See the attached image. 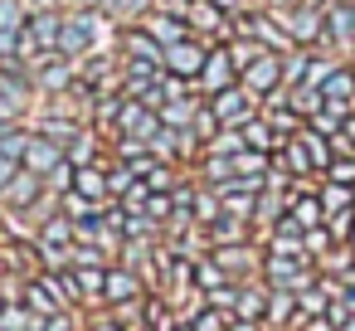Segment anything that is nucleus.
<instances>
[{"label": "nucleus", "instance_id": "nucleus-14", "mask_svg": "<svg viewBox=\"0 0 355 331\" xmlns=\"http://www.w3.org/2000/svg\"><path fill=\"white\" fill-rule=\"evenodd\" d=\"M321 20H326L321 40H331V44H340V49H355V0H340V6L321 10Z\"/></svg>", "mask_w": 355, "mask_h": 331}, {"label": "nucleus", "instance_id": "nucleus-55", "mask_svg": "<svg viewBox=\"0 0 355 331\" xmlns=\"http://www.w3.org/2000/svg\"><path fill=\"white\" fill-rule=\"evenodd\" d=\"M93 331H122V321H117V316H103V321H98Z\"/></svg>", "mask_w": 355, "mask_h": 331}, {"label": "nucleus", "instance_id": "nucleus-44", "mask_svg": "<svg viewBox=\"0 0 355 331\" xmlns=\"http://www.w3.org/2000/svg\"><path fill=\"white\" fill-rule=\"evenodd\" d=\"M321 176L336 180V185H355V156H331V166Z\"/></svg>", "mask_w": 355, "mask_h": 331}, {"label": "nucleus", "instance_id": "nucleus-7", "mask_svg": "<svg viewBox=\"0 0 355 331\" xmlns=\"http://www.w3.org/2000/svg\"><path fill=\"white\" fill-rule=\"evenodd\" d=\"M205 54H209V44H205L200 35H190V40L171 44L161 64H166V74H171V78H185V83H195V78H200V69H205Z\"/></svg>", "mask_w": 355, "mask_h": 331}, {"label": "nucleus", "instance_id": "nucleus-30", "mask_svg": "<svg viewBox=\"0 0 355 331\" xmlns=\"http://www.w3.org/2000/svg\"><path fill=\"white\" fill-rule=\"evenodd\" d=\"M195 112H200V103H195V98H171V103L161 108V122H166V127H190V122H195Z\"/></svg>", "mask_w": 355, "mask_h": 331}, {"label": "nucleus", "instance_id": "nucleus-36", "mask_svg": "<svg viewBox=\"0 0 355 331\" xmlns=\"http://www.w3.org/2000/svg\"><path fill=\"white\" fill-rule=\"evenodd\" d=\"M69 263H73V268H107V248L73 239V248H69Z\"/></svg>", "mask_w": 355, "mask_h": 331}, {"label": "nucleus", "instance_id": "nucleus-8", "mask_svg": "<svg viewBox=\"0 0 355 331\" xmlns=\"http://www.w3.org/2000/svg\"><path fill=\"white\" fill-rule=\"evenodd\" d=\"M239 83H243L253 98L277 93V88H282V54H272V49H268V54H258L253 64H243V69H239Z\"/></svg>", "mask_w": 355, "mask_h": 331}, {"label": "nucleus", "instance_id": "nucleus-13", "mask_svg": "<svg viewBox=\"0 0 355 331\" xmlns=\"http://www.w3.org/2000/svg\"><path fill=\"white\" fill-rule=\"evenodd\" d=\"M209 258L234 278V282H248L253 273H258V248H248V244H224V248H209Z\"/></svg>", "mask_w": 355, "mask_h": 331}, {"label": "nucleus", "instance_id": "nucleus-56", "mask_svg": "<svg viewBox=\"0 0 355 331\" xmlns=\"http://www.w3.org/2000/svg\"><path fill=\"white\" fill-rule=\"evenodd\" d=\"M20 6H35V10H54V0H20Z\"/></svg>", "mask_w": 355, "mask_h": 331}, {"label": "nucleus", "instance_id": "nucleus-23", "mask_svg": "<svg viewBox=\"0 0 355 331\" xmlns=\"http://www.w3.org/2000/svg\"><path fill=\"white\" fill-rule=\"evenodd\" d=\"M30 88H35V83L20 74V64H15V59H0V93H6L15 108H25V103H30Z\"/></svg>", "mask_w": 355, "mask_h": 331}, {"label": "nucleus", "instance_id": "nucleus-1", "mask_svg": "<svg viewBox=\"0 0 355 331\" xmlns=\"http://www.w3.org/2000/svg\"><path fill=\"white\" fill-rule=\"evenodd\" d=\"M59 25H64V10H30L25 15V30H20V59L30 54H49L59 49Z\"/></svg>", "mask_w": 355, "mask_h": 331}, {"label": "nucleus", "instance_id": "nucleus-33", "mask_svg": "<svg viewBox=\"0 0 355 331\" xmlns=\"http://www.w3.org/2000/svg\"><path fill=\"white\" fill-rule=\"evenodd\" d=\"M326 307H331L326 282H316V287H302V292H297V316H321Z\"/></svg>", "mask_w": 355, "mask_h": 331}, {"label": "nucleus", "instance_id": "nucleus-39", "mask_svg": "<svg viewBox=\"0 0 355 331\" xmlns=\"http://www.w3.org/2000/svg\"><path fill=\"white\" fill-rule=\"evenodd\" d=\"M190 326L195 331H229V312H219V307H195V316H190Z\"/></svg>", "mask_w": 355, "mask_h": 331}, {"label": "nucleus", "instance_id": "nucleus-19", "mask_svg": "<svg viewBox=\"0 0 355 331\" xmlns=\"http://www.w3.org/2000/svg\"><path fill=\"white\" fill-rule=\"evenodd\" d=\"M205 244H209V248H224V244H248V219L219 214L214 224H205Z\"/></svg>", "mask_w": 355, "mask_h": 331}, {"label": "nucleus", "instance_id": "nucleus-29", "mask_svg": "<svg viewBox=\"0 0 355 331\" xmlns=\"http://www.w3.org/2000/svg\"><path fill=\"white\" fill-rule=\"evenodd\" d=\"M243 151V132L239 127H219L209 142H205V156H239Z\"/></svg>", "mask_w": 355, "mask_h": 331}, {"label": "nucleus", "instance_id": "nucleus-22", "mask_svg": "<svg viewBox=\"0 0 355 331\" xmlns=\"http://www.w3.org/2000/svg\"><path fill=\"white\" fill-rule=\"evenodd\" d=\"M268 282H239V307H234V316H248V321H258V316H268Z\"/></svg>", "mask_w": 355, "mask_h": 331}, {"label": "nucleus", "instance_id": "nucleus-27", "mask_svg": "<svg viewBox=\"0 0 355 331\" xmlns=\"http://www.w3.org/2000/svg\"><path fill=\"white\" fill-rule=\"evenodd\" d=\"M59 205H64V214H69L73 224H83V219H103V200H88V195H78V190H64Z\"/></svg>", "mask_w": 355, "mask_h": 331}, {"label": "nucleus", "instance_id": "nucleus-15", "mask_svg": "<svg viewBox=\"0 0 355 331\" xmlns=\"http://www.w3.org/2000/svg\"><path fill=\"white\" fill-rule=\"evenodd\" d=\"M64 161V142H54V137H44V132H35L30 137V146H25V171H35V176H49L54 166Z\"/></svg>", "mask_w": 355, "mask_h": 331}, {"label": "nucleus", "instance_id": "nucleus-10", "mask_svg": "<svg viewBox=\"0 0 355 331\" xmlns=\"http://www.w3.org/2000/svg\"><path fill=\"white\" fill-rule=\"evenodd\" d=\"M321 98H326V112H336L340 122L355 112V69H340L336 64V74L321 83Z\"/></svg>", "mask_w": 355, "mask_h": 331}, {"label": "nucleus", "instance_id": "nucleus-45", "mask_svg": "<svg viewBox=\"0 0 355 331\" xmlns=\"http://www.w3.org/2000/svg\"><path fill=\"white\" fill-rule=\"evenodd\" d=\"M44 190H49V195H64V190H73V166H69V161H59V166L44 176Z\"/></svg>", "mask_w": 355, "mask_h": 331}, {"label": "nucleus", "instance_id": "nucleus-35", "mask_svg": "<svg viewBox=\"0 0 355 331\" xmlns=\"http://www.w3.org/2000/svg\"><path fill=\"white\" fill-rule=\"evenodd\" d=\"M316 195H321V210H326V214H336V210H350V205H355L350 185H336V180H321V190H316Z\"/></svg>", "mask_w": 355, "mask_h": 331}, {"label": "nucleus", "instance_id": "nucleus-28", "mask_svg": "<svg viewBox=\"0 0 355 331\" xmlns=\"http://www.w3.org/2000/svg\"><path fill=\"white\" fill-rule=\"evenodd\" d=\"M73 190L88 195V200H107V171H98V166H78V171H73Z\"/></svg>", "mask_w": 355, "mask_h": 331}, {"label": "nucleus", "instance_id": "nucleus-32", "mask_svg": "<svg viewBox=\"0 0 355 331\" xmlns=\"http://www.w3.org/2000/svg\"><path fill=\"white\" fill-rule=\"evenodd\" d=\"M224 282H234V278H229L214 258H195V287H200V292H214V287H224Z\"/></svg>", "mask_w": 355, "mask_h": 331}, {"label": "nucleus", "instance_id": "nucleus-57", "mask_svg": "<svg viewBox=\"0 0 355 331\" xmlns=\"http://www.w3.org/2000/svg\"><path fill=\"white\" fill-rule=\"evenodd\" d=\"M345 244H350V248H355V224H350V234H345Z\"/></svg>", "mask_w": 355, "mask_h": 331}, {"label": "nucleus", "instance_id": "nucleus-52", "mask_svg": "<svg viewBox=\"0 0 355 331\" xmlns=\"http://www.w3.org/2000/svg\"><path fill=\"white\" fill-rule=\"evenodd\" d=\"M297 6H306V0H268V10H277V15L282 10H297Z\"/></svg>", "mask_w": 355, "mask_h": 331}, {"label": "nucleus", "instance_id": "nucleus-6", "mask_svg": "<svg viewBox=\"0 0 355 331\" xmlns=\"http://www.w3.org/2000/svg\"><path fill=\"white\" fill-rule=\"evenodd\" d=\"M229 83H239V64H234V54H229V44H209V54H205V69H200V78H195V93H219V88H229Z\"/></svg>", "mask_w": 355, "mask_h": 331}, {"label": "nucleus", "instance_id": "nucleus-59", "mask_svg": "<svg viewBox=\"0 0 355 331\" xmlns=\"http://www.w3.org/2000/svg\"><path fill=\"white\" fill-rule=\"evenodd\" d=\"M0 307H6V292H0Z\"/></svg>", "mask_w": 355, "mask_h": 331}, {"label": "nucleus", "instance_id": "nucleus-40", "mask_svg": "<svg viewBox=\"0 0 355 331\" xmlns=\"http://www.w3.org/2000/svg\"><path fill=\"white\" fill-rule=\"evenodd\" d=\"M25 30V6L20 0H0V35H20Z\"/></svg>", "mask_w": 355, "mask_h": 331}, {"label": "nucleus", "instance_id": "nucleus-34", "mask_svg": "<svg viewBox=\"0 0 355 331\" xmlns=\"http://www.w3.org/2000/svg\"><path fill=\"white\" fill-rule=\"evenodd\" d=\"M297 316V292H287V287H272L268 292V321H292Z\"/></svg>", "mask_w": 355, "mask_h": 331}, {"label": "nucleus", "instance_id": "nucleus-58", "mask_svg": "<svg viewBox=\"0 0 355 331\" xmlns=\"http://www.w3.org/2000/svg\"><path fill=\"white\" fill-rule=\"evenodd\" d=\"M175 331H195V326H190V321H185V326H175Z\"/></svg>", "mask_w": 355, "mask_h": 331}, {"label": "nucleus", "instance_id": "nucleus-53", "mask_svg": "<svg viewBox=\"0 0 355 331\" xmlns=\"http://www.w3.org/2000/svg\"><path fill=\"white\" fill-rule=\"evenodd\" d=\"M229 331H258V321H248V316H229Z\"/></svg>", "mask_w": 355, "mask_h": 331}, {"label": "nucleus", "instance_id": "nucleus-11", "mask_svg": "<svg viewBox=\"0 0 355 331\" xmlns=\"http://www.w3.org/2000/svg\"><path fill=\"white\" fill-rule=\"evenodd\" d=\"M0 200H6L10 210H20V214H25V210H35V205L44 200V176H35V171H25V166H20V171L10 176V185L0 190Z\"/></svg>", "mask_w": 355, "mask_h": 331}, {"label": "nucleus", "instance_id": "nucleus-12", "mask_svg": "<svg viewBox=\"0 0 355 331\" xmlns=\"http://www.w3.org/2000/svg\"><path fill=\"white\" fill-rule=\"evenodd\" d=\"M141 292H146V282L137 278V268H112L107 263V278H103V302H112V307H122V302H141Z\"/></svg>", "mask_w": 355, "mask_h": 331}, {"label": "nucleus", "instance_id": "nucleus-43", "mask_svg": "<svg viewBox=\"0 0 355 331\" xmlns=\"http://www.w3.org/2000/svg\"><path fill=\"white\" fill-rule=\"evenodd\" d=\"M141 180H146V190H175V180H180V176H175V166H171V161H156Z\"/></svg>", "mask_w": 355, "mask_h": 331}, {"label": "nucleus", "instance_id": "nucleus-9", "mask_svg": "<svg viewBox=\"0 0 355 331\" xmlns=\"http://www.w3.org/2000/svg\"><path fill=\"white\" fill-rule=\"evenodd\" d=\"M185 20H190V30H200V40H219V44H229V35H234L229 10H219L214 0H190V6H185Z\"/></svg>", "mask_w": 355, "mask_h": 331}, {"label": "nucleus", "instance_id": "nucleus-25", "mask_svg": "<svg viewBox=\"0 0 355 331\" xmlns=\"http://www.w3.org/2000/svg\"><path fill=\"white\" fill-rule=\"evenodd\" d=\"M30 127H20V122H0V156H10L15 166L25 161V146H30Z\"/></svg>", "mask_w": 355, "mask_h": 331}, {"label": "nucleus", "instance_id": "nucleus-61", "mask_svg": "<svg viewBox=\"0 0 355 331\" xmlns=\"http://www.w3.org/2000/svg\"><path fill=\"white\" fill-rule=\"evenodd\" d=\"M0 331H6V326H0Z\"/></svg>", "mask_w": 355, "mask_h": 331}, {"label": "nucleus", "instance_id": "nucleus-3", "mask_svg": "<svg viewBox=\"0 0 355 331\" xmlns=\"http://www.w3.org/2000/svg\"><path fill=\"white\" fill-rule=\"evenodd\" d=\"M209 112H214L219 127H243L248 117H258V98L243 83H229V88L209 93Z\"/></svg>", "mask_w": 355, "mask_h": 331}, {"label": "nucleus", "instance_id": "nucleus-4", "mask_svg": "<svg viewBox=\"0 0 355 331\" xmlns=\"http://www.w3.org/2000/svg\"><path fill=\"white\" fill-rule=\"evenodd\" d=\"M151 151H156V161H200V151H205V142L195 137V127H166L161 122V132L151 137Z\"/></svg>", "mask_w": 355, "mask_h": 331}, {"label": "nucleus", "instance_id": "nucleus-42", "mask_svg": "<svg viewBox=\"0 0 355 331\" xmlns=\"http://www.w3.org/2000/svg\"><path fill=\"white\" fill-rule=\"evenodd\" d=\"M40 132H44V137H54V142H64V146H69V142H73V137H78V132H83V122H69V117H44V127H40Z\"/></svg>", "mask_w": 355, "mask_h": 331}, {"label": "nucleus", "instance_id": "nucleus-20", "mask_svg": "<svg viewBox=\"0 0 355 331\" xmlns=\"http://www.w3.org/2000/svg\"><path fill=\"white\" fill-rule=\"evenodd\" d=\"M272 156H277V161H282V166H287V171H292L297 180L316 176V166H311V151H306V142H302V137H287V142H282V146H277Z\"/></svg>", "mask_w": 355, "mask_h": 331}, {"label": "nucleus", "instance_id": "nucleus-31", "mask_svg": "<svg viewBox=\"0 0 355 331\" xmlns=\"http://www.w3.org/2000/svg\"><path fill=\"white\" fill-rule=\"evenodd\" d=\"M93 146H98V137H93V132H78V137L64 146V161H69L73 171H78V166H93V156H98Z\"/></svg>", "mask_w": 355, "mask_h": 331}, {"label": "nucleus", "instance_id": "nucleus-24", "mask_svg": "<svg viewBox=\"0 0 355 331\" xmlns=\"http://www.w3.org/2000/svg\"><path fill=\"white\" fill-rule=\"evenodd\" d=\"M239 132H243V146H253V151H268V156H272V151L282 146V137L268 127V117H248Z\"/></svg>", "mask_w": 355, "mask_h": 331}, {"label": "nucleus", "instance_id": "nucleus-50", "mask_svg": "<svg viewBox=\"0 0 355 331\" xmlns=\"http://www.w3.org/2000/svg\"><path fill=\"white\" fill-rule=\"evenodd\" d=\"M15 171H20V166H15L10 156H0V190H6V185H10V176H15Z\"/></svg>", "mask_w": 355, "mask_h": 331}, {"label": "nucleus", "instance_id": "nucleus-46", "mask_svg": "<svg viewBox=\"0 0 355 331\" xmlns=\"http://www.w3.org/2000/svg\"><path fill=\"white\" fill-rule=\"evenodd\" d=\"M137 180H141V176H137V171H132V166L122 161L117 171H107V195H127V190H132Z\"/></svg>", "mask_w": 355, "mask_h": 331}, {"label": "nucleus", "instance_id": "nucleus-16", "mask_svg": "<svg viewBox=\"0 0 355 331\" xmlns=\"http://www.w3.org/2000/svg\"><path fill=\"white\" fill-rule=\"evenodd\" d=\"M282 20L292 25V40H297V44H321V30H326V20H321V10H316V6L282 10Z\"/></svg>", "mask_w": 355, "mask_h": 331}, {"label": "nucleus", "instance_id": "nucleus-51", "mask_svg": "<svg viewBox=\"0 0 355 331\" xmlns=\"http://www.w3.org/2000/svg\"><path fill=\"white\" fill-rule=\"evenodd\" d=\"M15 117H20V108H15L6 93H0V122H15Z\"/></svg>", "mask_w": 355, "mask_h": 331}, {"label": "nucleus", "instance_id": "nucleus-47", "mask_svg": "<svg viewBox=\"0 0 355 331\" xmlns=\"http://www.w3.org/2000/svg\"><path fill=\"white\" fill-rule=\"evenodd\" d=\"M350 248H326V258H321V273H350V258H345Z\"/></svg>", "mask_w": 355, "mask_h": 331}, {"label": "nucleus", "instance_id": "nucleus-21", "mask_svg": "<svg viewBox=\"0 0 355 331\" xmlns=\"http://www.w3.org/2000/svg\"><path fill=\"white\" fill-rule=\"evenodd\" d=\"M73 239H78V229H73V219L64 210L40 224V248H73Z\"/></svg>", "mask_w": 355, "mask_h": 331}, {"label": "nucleus", "instance_id": "nucleus-2", "mask_svg": "<svg viewBox=\"0 0 355 331\" xmlns=\"http://www.w3.org/2000/svg\"><path fill=\"white\" fill-rule=\"evenodd\" d=\"M98 44V10H69L59 25V54L64 59H83Z\"/></svg>", "mask_w": 355, "mask_h": 331}, {"label": "nucleus", "instance_id": "nucleus-60", "mask_svg": "<svg viewBox=\"0 0 355 331\" xmlns=\"http://www.w3.org/2000/svg\"><path fill=\"white\" fill-rule=\"evenodd\" d=\"M350 195H355V185H350Z\"/></svg>", "mask_w": 355, "mask_h": 331}, {"label": "nucleus", "instance_id": "nucleus-41", "mask_svg": "<svg viewBox=\"0 0 355 331\" xmlns=\"http://www.w3.org/2000/svg\"><path fill=\"white\" fill-rule=\"evenodd\" d=\"M229 54H234V64L243 69V64H253V59H258V54H268V49H263L253 35H239V40H229Z\"/></svg>", "mask_w": 355, "mask_h": 331}, {"label": "nucleus", "instance_id": "nucleus-49", "mask_svg": "<svg viewBox=\"0 0 355 331\" xmlns=\"http://www.w3.org/2000/svg\"><path fill=\"white\" fill-rule=\"evenodd\" d=\"M306 331H336V321L321 312V316H306Z\"/></svg>", "mask_w": 355, "mask_h": 331}, {"label": "nucleus", "instance_id": "nucleus-18", "mask_svg": "<svg viewBox=\"0 0 355 331\" xmlns=\"http://www.w3.org/2000/svg\"><path fill=\"white\" fill-rule=\"evenodd\" d=\"M287 219L306 234L316 224H326V210H321V195L316 190H297V200H287Z\"/></svg>", "mask_w": 355, "mask_h": 331}, {"label": "nucleus", "instance_id": "nucleus-17", "mask_svg": "<svg viewBox=\"0 0 355 331\" xmlns=\"http://www.w3.org/2000/svg\"><path fill=\"white\" fill-rule=\"evenodd\" d=\"M122 59L161 64V59H166V49H161V44H156V40H151V35H146L141 25H127V30H122ZM161 69H166V64H161Z\"/></svg>", "mask_w": 355, "mask_h": 331}, {"label": "nucleus", "instance_id": "nucleus-38", "mask_svg": "<svg viewBox=\"0 0 355 331\" xmlns=\"http://www.w3.org/2000/svg\"><path fill=\"white\" fill-rule=\"evenodd\" d=\"M224 210H219V190H195V224H214Z\"/></svg>", "mask_w": 355, "mask_h": 331}, {"label": "nucleus", "instance_id": "nucleus-48", "mask_svg": "<svg viewBox=\"0 0 355 331\" xmlns=\"http://www.w3.org/2000/svg\"><path fill=\"white\" fill-rule=\"evenodd\" d=\"M44 331H73V316L69 312H54V316H44Z\"/></svg>", "mask_w": 355, "mask_h": 331}, {"label": "nucleus", "instance_id": "nucleus-54", "mask_svg": "<svg viewBox=\"0 0 355 331\" xmlns=\"http://www.w3.org/2000/svg\"><path fill=\"white\" fill-rule=\"evenodd\" d=\"M73 6H78V10H98V15H103V10H107V0H73Z\"/></svg>", "mask_w": 355, "mask_h": 331}, {"label": "nucleus", "instance_id": "nucleus-37", "mask_svg": "<svg viewBox=\"0 0 355 331\" xmlns=\"http://www.w3.org/2000/svg\"><path fill=\"white\" fill-rule=\"evenodd\" d=\"M103 278H107V268H73L78 297H93V302H103Z\"/></svg>", "mask_w": 355, "mask_h": 331}, {"label": "nucleus", "instance_id": "nucleus-5", "mask_svg": "<svg viewBox=\"0 0 355 331\" xmlns=\"http://www.w3.org/2000/svg\"><path fill=\"white\" fill-rule=\"evenodd\" d=\"M141 30H146L161 49H171V44H180V40H190V35H195V30H190V20H185V10H175V6L146 10V15H141Z\"/></svg>", "mask_w": 355, "mask_h": 331}, {"label": "nucleus", "instance_id": "nucleus-26", "mask_svg": "<svg viewBox=\"0 0 355 331\" xmlns=\"http://www.w3.org/2000/svg\"><path fill=\"white\" fill-rule=\"evenodd\" d=\"M195 166H200V180H205L209 190H219L224 180H234V156H205V151H200Z\"/></svg>", "mask_w": 355, "mask_h": 331}]
</instances>
